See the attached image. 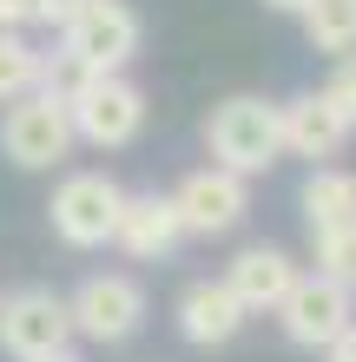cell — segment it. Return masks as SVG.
<instances>
[{
	"label": "cell",
	"mask_w": 356,
	"mask_h": 362,
	"mask_svg": "<svg viewBox=\"0 0 356 362\" xmlns=\"http://www.w3.org/2000/svg\"><path fill=\"white\" fill-rule=\"evenodd\" d=\"M40 362H86V356H73V343H67V349H53V356H40Z\"/></svg>",
	"instance_id": "603a6c76"
},
{
	"label": "cell",
	"mask_w": 356,
	"mask_h": 362,
	"mask_svg": "<svg viewBox=\"0 0 356 362\" xmlns=\"http://www.w3.org/2000/svg\"><path fill=\"white\" fill-rule=\"evenodd\" d=\"M297 20H304L310 53H323V59L356 53V0H310Z\"/></svg>",
	"instance_id": "9a60e30c"
},
{
	"label": "cell",
	"mask_w": 356,
	"mask_h": 362,
	"mask_svg": "<svg viewBox=\"0 0 356 362\" xmlns=\"http://www.w3.org/2000/svg\"><path fill=\"white\" fill-rule=\"evenodd\" d=\"M270 316L284 323V343L323 356V349L356 323V290L337 284V276H323V270H297V284L284 290V303L270 310Z\"/></svg>",
	"instance_id": "8992f818"
},
{
	"label": "cell",
	"mask_w": 356,
	"mask_h": 362,
	"mask_svg": "<svg viewBox=\"0 0 356 362\" xmlns=\"http://www.w3.org/2000/svg\"><path fill=\"white\" fill-rule=\"evenodd\" d=\"M310 250H317V270L337 276V284L356 290V218L350 224H330V230H310Z\"/></svg>",
	"instance_id": "e0dca14e"
},
{
	"label": "cell",
	"mask_w": 356,
	"mask_h": 362,
	"mask_svg": "<svg viewBox=\"0 0 356 362\" xmlns=\"http://www.w3.org/2000/svg\"><path fill=\"white\" fill-rule=\"evenodd\" d=\"M244 303L231 296V284L224 276H198V284H185L178 296V336L192 349H218V343H231V336L244 329Z\"/></svg>",
	"instance_id": "7c38bea8"
},
{
	"label": "cell",
	"mask_w": 356,
	"mask_h": 362,
	"mask_svg": "<svg viewBox=\"0 0 356 362\" xmlns=\"http://www.w3.org/2000/svg\"><path fill=\"white\" fill-rule=\"evenodd\" d=\"M67 112H73V132L99 152H119L145 132V93L125 73H79L67 86Z\"/></svg>",
	"instance_id": "3957f363"
},
{
	"label": "cell",
	"mask_w": 356,
	"mask_h": 362,
	"mask_svg": "<svg viewBox=\"0 0 356 362\" xmlns=\"http://www.w3.org/2000/svg\"><path fill=\"white\" fill-rule=\"evenodd\" d=\"M139 40L145 27L125 0H79V13L59 27V53L79 73H125L139 59Z\"/></svg>",
	"instance_id": "277c9868"
},
{
	"label": "cell",
	"mask_w": 356,
	"mask_h": 362,
	"mask_svg": "<svg viewBox=\"0 0 356 362\" xmlns=\"http://www.w3.org/2000/svg\"><path fill=\"white\" fill-rule=\"evenodd\" d=\"M73 343V310L59 290H7L0 296V349L13 362H40Z\"/></svg>",
	"instance_id": "52a82bcc"
},
{
	"label": "cell",
	"mask_w": 356,
	"mask_h": 362,
	"mask_svg": "<svg viewBox=\"0 0 356 362\" xmlns=\"http://www.w3.org/2000/svg\"><path fill=\"white\" fill-rule=\"evenodd\" d=\"M73 13H79V0H40V7H33V27H53L59 33Z\"/></svg>",
	"instance_id": "d6986e66"
},
{
	"label": "cell",
	"mask_w": 356,
	"mask_h": 362,
	"mask_svg": "<svg viewBox=\"0 0 356 362\" xmlns=\"http://www.w3.org/2000/svg\"><path fill=\"white\" fill-rule=\"evenodd\" d=\"M277 119H284V152L290 158H310V165H323V158H337L356 125L337 112V99L330 93H297V99H284L277 105Z\"/></svg>",
	"instance_id": "30bf717a"
},
{
	"label": "cell",
	"mask_w": 356,
	"mask_h": 362,
	"mask_svg": "<svg viewBox=\"0 0 356 362\" xmlns=\"http://www.w3.org/2000/svg\"><path fill=\"white\" fill-rule=\"evenodd\" d=\"M224 284H231V296L251 316H264V310L284 303L290 284H297V264H290V250H277V244H251V250H238V257L224 264Z\"/></svg>",
	"instance_id": "4fadbf2b"
},
{
	"label": "cell",
	"mask_w": 356,
	"mask_h": 362,
	"mask_svg": "<svg viewBox=\"0 0 356 362\" xmlns=\"http://www.w3.org/2000/svg\"><path fill=\"white\" fill-rule=\"evenodd\" d=\"M119 211H125V185H119V178H106V172H73V178H59V185H53V198H47V224H53V238H59V244H73V250H99V244H113Z\"/></svg>",
	"instance_id": "5b68a950"
},
{
	"label": "cell",
	"mask_w": 356,
	"mask_h": 362,
	"mask_svg": "<svg viewBox=\"0 0 356 362\" xmlns=\"http://www.w3.org/2000/svg\"><path fill=\"white\" fill-rule=\"evenodd\" d=\"M323 93L337 99V112H343V119L356 125V53H343V59H337V73L323 79Z\"/></svg>",
	"instance_id": "ac0fdd59"
},
{
	"label": "cell",
	"mask_w": 356,
	"mask_h": 362,
	"mask_svg": "<svg viewBox=\"0 0 356 362\" xmlns=\"http://www.w3.org/2000/svg\"><path fill=\"white\" fill-rule=\"evenodd\" d=\"M73 145H79V132H73V112H67L59 86H33V93L7 99V112H0V152L20 172H53V165H67Z\"/></svg>",
	"instance_id": "7a4b0ae2"
},
{
	"label": "cell",
	"mask_w": 356,
	"mask_h": 362,
	"mask_svg": "<svg viewBox=\"0 0 356 362\" xmlns=\"http://www.w3.org/2000/svg\"><path fill=\"white\" fill-rule=\"evenodd\" d=\"M323 362H356V323H350V329L337 336V343L323 349Z\"/></svg>",
	"instance_id": "44dd1931"
},
{
	"label": "cell",
	"mask_w": 356,
	"mask_h": 362,
	"mask_svg": "<svg viewBox=\"0 0 356 362\" xmlns=\"http://www.w3.org/2000/svg\"><path fill=\"white\" fill-rule=\"evenodd\" d=\"M297 204H304V224H310V230L350 224V218H356V172H343V165H310Z\"/></svg>",
	"instance_id": "5bb4252c"
},
{
	"label": "cell",
	"mask_w": 356,
	"mask_h": 362,
	"mask_svg": "<svg viewBox=\"0 0 356 362\" xmlns=\"http://www.w3.org/2000/svg\"><path fill=\"white\" fill-rule=\"evenodd\" d=\"M67 310H73V336L113 349V343H125V336H139L145 290L132 284V276H119V270H99V276H86V284L67 296Z\"/></svg>",
	"instance_id": "ba28073f"
},
{
	"label": "cell",
	"mask_w": 356,
	"mask_h": 362,
	"mask_svg": "<svg viewBox=\"0 0 356 362\" xmlns=\"http://www.w3.org/2000/svg\"><path fill=\"white\" fill-rule=\"evenodd\" d=\"M172 204H178L185 238H224L251 211V178L231 172V165H198V172L172 191Z\"/></svg>",
	"instance_id": "9c48e42d"
},
{
	"label": "cell",
	"mask_w": 356,
	"mask_h": 362,
	"mask_svg": "<svg viewBox=\"0 0 356 362\" xmlns=\"http://www.w3.org/2000/svg\"><path fill=\"white\" fill-rule=\"evenodd\" d=\"M264 7H270V13H304L310 0H264Z\"/></svg>",
	"instance_id": "7402d4cb"
},
{
	"label": "cell",
	"mask_w": 356,
	"mask_h": 362,
	"mask_svg": "<svg viewBox=\"0 0 356 362\" xmlns=\"http://www.w3.org/2000/svg\"><path fill=\"white\" fill-rule=\"evenodd\" d=\"M113 244H119L132 264H165V257H172V250L185 244L178 204H172V198H159V191H139V198L125 191V211H119Z\"/></svg>",
	"instance_id": "8fae6325"
},
{
	"label": "cell",
	"mask_w": 356,
	"mask_h": 362,
	"mask_svg": "<svg viewBox=\"0 0 356 362\" xmlns=\"http://www.w3.org/2000/svg\"><path fill=\"white\" fill-rule=\"evenodd\" d=\"M205 145H212V165H231V172L258 178V172H270V165L284 158V119H277L270 99L231 93L205 119Z\"/></svg>",
	"instance_id": "6da1fadb"
},
{
	"label": "cell",
	"mask_w": 356,
	"mask_h": 362,
	"mask_svg": "<svg viewBox=\"0 0 356 362\" xmlns=\"http://www.w3.org/2000/svg\"><path fill=\"white\" fill-rule=\"evenodd\" d=\"M33 7H40V0H0V27H33Z\"/></svg>",
	"instance_id": "ffe728a7"
},
{
	"label": "cell",
	"mask_w": 356,
	"mask_h": 362,
	"mask_svg": "<svg viewBox=\"0 0 356 362\" xmlns=\"http://www.w3.org/2000/svg\"><path fill=\"white\" fill-rule=\"evenodd\" d=\"M33 86H47V53H40L27 33L0 27V105L20 99V93H33Z\"/></svg>",
	"instance_id": "2e32d148"
}]
</instances>
